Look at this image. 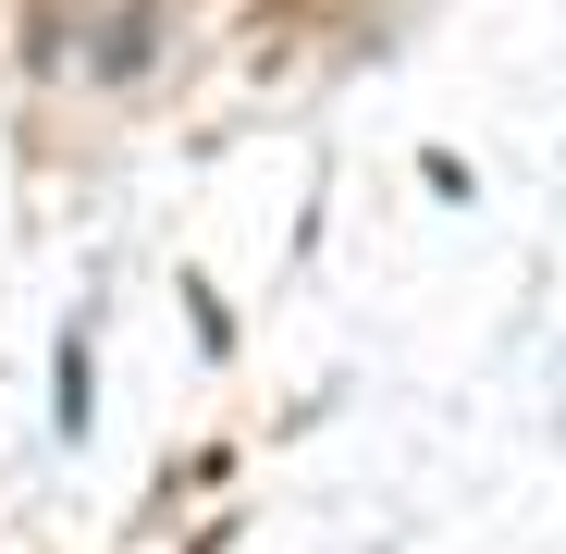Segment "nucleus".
<instances>
[{
	"instance_id": "obj_4",
	"label": "nucleus",
	"mask_w": 566,
	"mask_h": 554,
	"mask_svg": "<svg viewBox=\"0 0 566 554\" xmlns=\"http://www.w3.org/2000/svg\"><path fill=\"white\" fill-rule=\"evenodd\" d=\"M185 554H222V530H198V542H185Z\"/></svg>"
},
{
	"instance_id": "obj_3",
	"label": "nucleus",
	"mask_w": 566,
	"mask_h": 554,
	"mask_svg": "<svg viewBox=\"0 0 566 554\" xmlns=\"http://www.w3.org/2000/svg\"><path fill=\"white\" fill-rule=\"evenodd\" d=\"M86 13H99V0H25V38H13L25 74H62V62L86 50Z\"/></svg>"
},
{
	"instance_id": "obj_1",
	"label": "nucleus",
	"mask_w": 566,
	"mask_h": 554,
	"mask_svg": "<svg viewBox=\"0 0 566 554\" xmlns=\"http://www.w3.org/2000/svg\"><path fill=\"white\" fill-rule=\"evenodd\" d=\"M160 25H172V0H112V25L86 38V74H99V86H136V74L160 62Z\"/></svg>"
},
{
	"instance_id": "obj_2",
	"label": "nucleus",
	"mask_w": 566,
	"mask_h": 554,
	"mask_svg": "<svg viewBox=\"0 0 566 554\" xmlns=\"http://www.w3.org/2000/svg\"><path fill=\"white\" fill-rule=\"evenodd\" d=\"M50 431L62 443H86V431H99V333H62V357H50Z\"/></svg>"
}]
</instances>
